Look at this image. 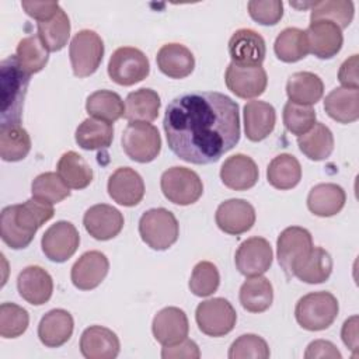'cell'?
<instances>
[{
	"label": "cell",
	"instance_id": "cell-39",
	"mask_svg": "<svg viewBox=\"0 0 359 359\" xmlns=\"http://www.w3.org/2000/svg\"><path fill=\"white\" fill-rule=\"evenodd\" d=\"M36 28L38 36L49 52H57L65 48L70 36V20L62 7L52 18L36 22Z\"/></svg>",
	"mask_w": 359,
	"mask_h": 359
},
{
	"label": "cell",
	"instance_id": "cell-7",
	"mask_svg": "<svg viewBox=\"0 0 359 359\" xmlns=\"http://www.w3.org/2000/svg\"><path fill=\"white\" fill-rule=\"evenodd\" d=\"M104 56V42L91 29L79 31L69 46V57L76 77H88L97 72Z\"/></svg>",
	"mask_w": 359,
	"mask_h": 359
},
{
	"label": "cell",
	"instance_id": "cell-50",
	"mask_svg": "<svg viewBox=\"0 0 359 359\" xmlns=\"http://www.w3.org/2000/svg\"><path fill=\"white\" fill-rule=\"evenodd\" d=\"M161 358L164 359H178V358H185V359H198L201 358V351L196 342L192 339H182L178 344L163 346L161 351Z\"/></svg>",
	"mask_w": 359,
	"mask_h": 359
},
{
	"label": "cell",
	"instance_id": "cell-48",
	"mask_svg": "<svg viewBox=\"0 0 359 359\" xmlns=\"http://www.w3.org/2000/svg\"><path fill=\"white\" fill-rule=\"evenodd\" d=\"M269 355L266 341L255 334L240 335L229 349V359H268Z\"/></svg>",
	"mask_w": 359,
	"mask_h": 359
},
{
	"label": "cell",
	"instance_id": "cell-13",
	"mask_svg": "<svg viewBox=\"0 0 359 359\" xmlns=\"http://www.w3.org/2000/svg\"><path fill=\"white\" fill-rule=\"evenodd\" d=\"M272 247L264 237H250L244 240L236 251V268L244 276H258L265 273L272 265Z\"/></svg>",
	"mask_w": 359,
	"mask_h": 359
},
{
	"label": "cell",
	"instance_id": "cell-20",
	"mask_svg": "<svg viewBox=\"0 0 359 359\" xmlns=\"http://www.w3.org/2000/svg\"><path fill=\"white\" fill-rule=\"evenodd\" d=\"M109 261L101 251L84 252L72 266V283L80 290L95 289L105 279Z\"/></svg>",
	"mask_w": 359,
	"mask_h": 359
},
{
	"label": "cell",
	"instance_id": "cell-23",
	"mask_svg": "<svg viewBox=\"0 0 359 359\" xmlns=\"http://www.w3.org/2000/svg\"><path fill=\"white\" fill-rule=\"evenodd\" d=\"M119 338L102 325L86 328L80 337V352L87 359H114L119 353Z\"/></svg>",
	"mask_w": 359,
	"mask_h": 359
},
{
	"label": "cell",
	"instance_id": "cell-34",
	"mask_svg": "<svg viewBox=\"0 0 359 359\" xmlns=\"http://www.w3.org/2000/svg\"><path fill=\"white\" fill-rule=\"evenodd\" d=\"M332 272V258L321 247H313L309 255L294 268L293 276L314 285L325 282Z\"/></svg>",
	"mask_w": 359,
	"mask_h": 359
},
{
	"label": "cell",
	"instance_id": "cell-6",
	"mask_svg": "<svg viewBox=\"0 0 359 359\" xmlns=\"http://www.w3.org/2000/svg\"><path fill=\"white\" fill-rule=\"evenodd\" d=\"M122 149L137 163L153 161L161 150V137L157 128L149 122H130L122 133Z\"/></svg>",
	"mask_w": 359,
	"mask_h": 359
},
{
	"label": "cell",
	"instance_id": "cell-35",
	"mask_svg": "<svg viewBox=\"0 0 359 359\" xmlns=\"http://www.w3.org/2000/svg\"><path fill=\"white\" fill-rule=\"evenodd\" d=\"M300 151L313 161H321L331 156L334 150V136L328 126L318 122L302 136H297Z\"/></svg>",
	"mask_w": 359,
	"mask_h": 359
},
{
	"label": "cell",
	"instance_id": "cell-47",
	"mask_svg": "<svg viewBox=\"0 0 359 359\" xmlns=\"http://www.w3.org/2000/svg\"><path fill=\"white\" fill-rule=\"evenodd\" d=\"M283 123L292 135L302 136L314 126L316 111L309 105L287 101L283 107Z\"/></svg>",
	"mask_w": 359,
	"mask_h": 359
},
{
	"label": "cell",
	"instance_id": "cell-53",
	"mask_svg": "<svg viewBox=\"0 0 359 359\" xmlns=\"http://www.w3.org/2000/svg\"><path fill=\"white\" fill-rule=\"evenodd\" d=\"M338 80L345 88H358V55H352L348 57L339 67Z\"/></svg>",
	"mask_w": 359,
	"mask_h": 359
},
{
	"label": "cell",
	"instance_id": "cell-5",
	"mask_svg": "<svg viewBox=\"0 0 359 359\" xmlns=\"http://www.w3.org/2000/svg\"><path fill=\"white\" fill-rule=\"evenodd\" d=\"M139 234L150 248L164 251L178 240L180 226L174 213L164 208H154L140 216Z\"/></svg>",
	"mask_w": 359,
	"mask_h": 359
},
{
	"label": "cell",
	"instance_id": "cell-27",
	"mask_svg": "<svg viewBox=\"0 0 359 359\" xmlns=\"http://www.w3.org/2000/svg\"><path fill=\"white\" fill-rule=\"evenodd\" d=\"M160 72L171 79H184L194 72L195 57L192 52L181 43L163 45L156 56Z\"/></svg>",
	"mask_w": 359,
	"mask_h": 359
},
{
	"label": "cell",
	"instance_id": "cell-28",
	"mask_svg": "<svg viewBox=\"0 0 359 359\" xmlns=\"http://www.w3.org/2000/svg\"><path fill=\"white\" fill-rule=\"evenodd\" d=\"M346 202V194L342 187L324 182L314 185L307 196L309 210L320 217H330L342 210Z\"/></svg>",
	"mask_w": 359,
	"mask_h": 359
},
{
	"label": "cell",
	"instance_id": "cell-46",
	"mask_svg": "<svg viewBox=\"0 0 359 359\" xmlns=\"http://www.w3.org/2000/svg\"><path fill=\"white\" fill-rule=\"evenodd\" d=\"M28 324V311L21 306L15 303H3L0 306V335L3 338H17L22 335Z\"/></svg>",
	"mask_w": 359,
	"mask_h": 359
},
{
	"label": "cell",
	"instance_id": "cell-26",
	"mask_svg": "<svg viewBox=\"0 0 359 359\" xmlns=\"http://www.w3.org/2000/svg\"><path fill=\"white\" fill-rule=\"evenodd\" d=\"M243 114L244 132L248 140L261 142L272 133L276 123V112L269 102L248 101Z\"/></svg>",
	"mask_w": 359,
	"mask_h": 359
},
{
	"label": "cell",
	"instance_id": "cell-42",
	"mask_svg": "<svg viewBox=\"0 0 359 359\" xmlns=\"http://www.w3.org/2000/svg\"><path fill=\"white\" fill-rule=\"evenodd\" d=\"M31 150V137L21 126H0V156L4 161H20Z\"/></svg>",
	"mask_w": 359,
	"mask_h": 359
},
{
	"label": "cell",
	"instance_id": "cell-33",
	"mask_svg": "<svg viewBox=\"0 0 359 359\" xmlns=\"http://www.w3.org/2000/svg\"><path fill=\"white\" fill-rule=\"evenodd\" d=\"M268 182L280 191L294 188L302 180V165L299 160L287 153L272 158L266 168Z\"/></svg>",
	"mask_w": 359,
	"mask_h": 359
},
{
	"label": "cell",
	"instance_id": "cell-1",
	"mask_svg": "<svg viewBox=\"0 0 359 359\" xmlns=\"http://www.w3.org/2000/svg\"><path fill=\"white\" fill-rule=\"evenodd\" d=\"M163 128L177 157L212 164L240 140L238 104L216 91L187 93L167 105Z\"/></svg>",
	"mask_w": 359,
	"mask_h": 359
},
{
	"label": "cell",
	"instance_id": "cell-2",
	"mask_svg": "<svg viewBox=\"0 0 359 359\" xmlns=\"http://www.w3.org/2000/svg\"><path fill=\"white\" fill-rule=\"evenodd\" d=\"M55 215L53 206L31 198L18 205L6 206L0 213V236L6 245L22 250L31 244L36 230Z\"/></svg>",
	"mask_w": 359,
	"mask_h": 359
},
{
	"label": "cell",
	"instance_id": "cell-16",
	"mask_svg": "<svg viewBox=\"0 0 359 359\" xmlns=\"http://www.w3.org/2000/svg\"><path fill=\"white\" fill-rule=\"evenodd\" d=\"M217 227L231 236L248 231L255 223V209L244 199H227L222 202L215 215Z\"/></svg>",
	"mask_w": 359,
	"mask_h": 359
},
{
	"label": "cell",
	"instance_id": "cell-9",
	"mask_svg": "<svg viewBox=\"0 0 359 359\" xmlns=\"http://www.w3.org/2000/svg\"><path fill=\"white\" fill-rule=\"evenodd\" d=\"M150 63L147 56L137 48H118L109 57L108 76L119 86H133L149 76Z\"/></svg>",
	"mask_w": 359,
	"mask_h": 359
},
{
	"label": "cell",
	"instance_id": "cell-21",
	"mask_svg": "<svg viewBox=\"0 0 359 359\" xmlns=\"http://www.w3.org/2000/svg\"><path fill=\"white\" fill-rule=\"evenodd\" d=\"M151 331L156 341L163 346L178 344L188 337V317L178 307H164L154 316Z\"/></svg>",
	"mask_w": 359,
	"mask_h": 359
},
{
	"label": "cell",
	"instance_id": "cell-41",
	"mask_svg": "<svg viewBox=\"0 0 359 359\" xmlns=\"http://www.w3.org/2000/svg\"><path fill=\"white\" fill-rule=\"evenodd\" d=\"M48 49L42 43L41 38L38 35H29L22 38L15 50V59L20 65V67L28 74H35L41 72L49 59Z\"/></svg>",
	"mask_w": 359,
	"mask_h": 359
},
{
	"label": "cell",
	"instance_id": "cell-14",
	"mask_svg": "<svg viewBox=\"0 0 359 359\" xmlns=\"http://www.w3.org/2000/svg\"><path fill=\"white\" fill-rule=\"evenodd\" d=\"M227 88L240 98H255L264 94L268 86V76L262 66H237L233 62L224 73Z\"/></svg>",
	"mask_w": 359,
	"mask_h": 359
},
{
	"label": "cell",
	"instance_id": "cell-18",
	"mask_svg": "<svg viewBox=\"0 0 359 359\" xmlns=\"http://www.w3.org/2000/svg\"><path fill=\"white\" fill-rule=\"evenodd\" d=\"M83 224L93 238L107 241L121 233L123 229V216L111 205L97 203L86 210Z\"/></svg>",
	"mask_w": 359,
	"mask_h": 359
},
{
	"label": "cell",
	"instance_id": "cell-11",
	"mask_svg": "<svg viewBox=\"0 0 359 359\" xmlns=\"http://www.w3.org/2000/svg\"><path fill=\"white\" fill-rule=\"evenodd\" d=\"M278 261L287 276H293L294 268L309 255L313 238L307 229L299 226L286 227L276 241Z\"/></svg>",
	"mask_w": 359,
	"mask_h": 359
},
{
	"label": "cell",
	"instance_id": "cell-15",
	"mask_svg": "<svg viewBox=\"0 0 359 359\" xmlns=\"http://www.w3.org/2000/svg\"><path fill=\"white\" fill-rule=\"evenodd\" d=\"M229 55L237 66H261L266 55L265 41L254 29H237L229 39Z\"/></svg>",
	"mask_w": 359,
	"mask_h": 359
},
{
	"label": "cell",
	"instance_id": "cell-31",
	"mask_svg": "<svg viewBox=\"0 0 359 359\" xmlns=\"http://www.w3.org/2000/svg\"><path fill=\"white\" fill-rule=\"evenodd\" d=\"M161 101L151 88H139L128 94L123 118L129 122H151L158 116Z\"/></svg>",
	"mask_w": 359,
	"mask_h": 359
},
{
	"label": "cell",
	"instance_id": "cell-10",
	"mask_svg": "<svg viewBox=\"0 0 359 359\" xmlns=\"http://www.w3.org/2000/svg\"><path fill=\"white\" fill-rule=\"evenodd\" d=\"M198 328L209 337H223L233 331L237 313L231 303L223 297H215L198 304L195 311Z\"/></svg>",
	"mask_w": 359,
	"mask_h": 359
},
{
	"label": "cell",
	"instance_id": "cell-54",
	"mask_svg": "<svg viewBox=\"0 0 359 359\" xmlns=\"http://www.w3.org/2000/svg\"><path fill=\"white\" fill-rule=\"evenodd\" d=\"M341 338L351 351L355 352L358 349V316H352L344 323Z\"/></svg>",
	"mask_w": 359,
	"mask_h": 359
},
{
	"label": "cell",
	"instance_id": "cell-40",
	"mask_svg": "<svg viewBox=\"0 0 359 359\" xmlns=\"http://www.w3.org/2000/svg\"><path fill=\"white\" fill-rule=\"evenodd\" d=\"M275 55L285 63H294L304 59L309 53L306 32L300 28H285L275 39Z\"/></svg>",
	"mask_w": 359,
	"mask_h": 359
},
{
	"label": "cell",
	"instance_id": "cell-32",
	"mask_svg": "<svg viewBox=\"0 0 359 359\" xmlns=\"http://www.w3.org/2000/svg\"><path fill=\"white\" fill-rule=\"evenodd\" d=\"M238 299L244 310L250 313H262L272 304V285L266 278L261 275L251 276L241 285Z\"/></svg>",
	"mask_w": 359,
	"mask_h": 359
},
{
	"label": "cell",
	"instance_id": "cell-24",
	"mask_svg": "<svg viewBox=\"0 0 359 359\" xmlns=\"http://www.w3.org/2000/svg\"><path fill=\"white\" fill-rule=\"evenodd\" d=\"M259 177L255 161L245 154H234L224 160L220 168L222 182L234 191H247L252 188Z\"/></svg>",
	"mask_w": 359,
	"mask_h": 359
},
{
	"label": "cell",
	"instance_id": "cell-22",
	"mask_svg": "<svg viewBox=\"0 0 359 359\" xmlns=\"http://www.w3.org/2000/svg\"><path fill=\"white\" fill-rule=\"evenodd\" d=\"M17 289L20 296L32 306L45 304L53 292L52 276L38 265L24 268L17 278Z\"/></svg>",
	"mask_w": 359,
	"mask_h": 359
},
{
	"label": "cell",
	"instance_id": "cell-4",
	"mask_svg": "<svg viewBox=\"0 0 359 359\" xmlns=\"http://www.w3.org/2000/svg\"><path fill=\"white\" fill-rule=\"evenodd\" d=\"M339 311L337 297L330 292H311L299 299L294 317L299 325L307 331L328 328Z\"/></svg>",
	"mask_w": 359,
	"mask_h": 359
},
{
	"label": "cell",
	"instance_id": "cell-19",
	"mask_svg": "<svg viewBox=\"0 0 359 359\" xmlns=\"http://www.w3.org/2000/svg\"><path fill=\"white\" fill-rule=\"evenodd\" d=\"M108 195L118 205L136 206L144 196V182L137 171L130 167L116 168L108 178Z\"/></svg>",
	"mask_w": 359,
	"mask_h": 359
},
{
	"label": "cell",
	"instance_id": "cell-36",
	"mask_svg": "<svg viewBox=\"0 0 359 359\" xmlns=\"http://www.w3.org/2000/svg\"><path fill=\"white\" fill-rule=\"evenodd\" d=\"M56 171L63 182L73 189H84L93 181V170L87 161L76 151L70 150L62 154Z\"/></svg>",
	"mask_w": 359,
	"mask_h": 359
},
{
	"label": "cell",
	"instance_id": "cell-51",
	"mask_svg": "<svg viewBox=\"0 0 359 359\" xmlns=\"http://www.w3.org/2000/svg\"><path fill=\"white\" fill-rule=\"evenodd\" d=\"M21 7L38 22L52 18L60 8L57 1H21Z\"/></svg>",
	"mask_w": 359,
	"mask_h": 359
},
{
	"label": "cell",
	"instance_id": "cell-8",
	"mask_svg": "<svg viewBox=\"0 0 359 359\" xmlns=\"http://www.w3.org/2000/svg\"><path fill=\"white\" fill-rule=\"evenodd\" d=\"M163 195L172 203L187 206L195 203L203 194V184L199 175L187 167H171L160 180Z\"/></svg>",
	"mask_w": 359,
	"mask_h": 359
},
{
	"label": "cell",
	"instance_id": "cell-43",
	"mask_svg": "<svg viewBox=\"0 0 359 359\" xmlns=\"http://www.w3.org/2000/svg\"><path fill=\"white\" fill-rule=\"evenodd\" d=\"M353 13V3L349 0L314 1L311 6L310 21L325 20L337 24L341 29H344L352 22Z\"/></svg>",
	"mask_w": 359,
	"mask_h": 359
},
{
	"label": "cell",
	"instance_id": "cell-38",
	"mask_svg": "<svg viewBox=\"0 0 359 359\" xmlns=\"http://www.w3.org/2000/svg\"><path fill=\"white\" fill-rule=\"evenodd\" d=\"M76 143L84 150H98L111 146L114 139L112 123L95 118L84 119L76 129Z\"/></svg>",
	"mask_w": 359,
	"mask_h": 359
},
{
	"label": "cell",
	"instance_id": "cell-37",
	"mask_svg": "<svg viewBox=\"0 0 359 359\" xmlns=\"http://www.w3.org/2000/svg\"><path fill=\"white\" fill-rule=\"evenodd\" d=\"M86 111L91 118L112 123L125 115V104L119 94L98 90L87 97Z\"/></svg>",
	"mask_w": 359,
	"mask_h": 359
},
{
	"label": "cell",
	"instance_id": "cell-44",
	"mask_svg": "<svg viewBox=\"0 0 359 359\" xmlns=\"http://www.w3.org/2000/svg\"><path fill=\"white\" fill-rule=\"evenodd\" d=\"M31 194L32 198L53 205L66 199L70 195V188L63 182L59 174L48 171L34 178Z\"/></svg>",
	"mask_w": 359,
	"mask_h": 359
},
{
	"label": "cell",
	"instance_id": "cell-29",
	"mask_svg": "<svg viewBox=\"0 0 359 359\" xmlns=\"http://www.w3.org/2000/svg\"><path fill=\"white\" fill-rule=\"evenodd\" d=\"M324 109L339 123H351L359 118V90L337 87L327 94Z\"/></svg>",
	"mask_w": 359,
	"mask_h": 359
},
{
	"label": "cell",
	"instance_id": "cell-49",
	"mask_svg": "<svg viewBox=\"0 0 359 359\" xmlns=\"http://www.w3.org/2000/svg\"><path fill=\"white\" fill-rule=\"evenodd\" d=\"M247 7L250 17L261 25H275L283 17V3L280 0H251Z\"/></svg>",
	"mask_w": 359,
	"mask_h": 359
},
{
	"label": "cell",
	"instance_id": "cell-52",
	"mask_svg": "<svg viewBox=\"0 0 359 359\" xmlns=\"http://www.w3.org/2000/svg\"><path fill=\"white\" fill-rule=\"evenodd\" d=\"M306 359H316V358H331V359H341L342 355L337 349V346L325 339H317L309 344L306 352Z\"/></svg>",
	"mask_w": 359,
	"mask_h": 359
},
{
	"label": "cell",
	"instance_id": "cell-25",
	"mask_svg": "<svg viewBox=\"0 0 359 359\" xmlns=\"http://www.w3.org/2000/svg\"><path fill=\"white\" fill-rule=\"evenodd\" d=\"M74 328L73 317L63 309L48 311L38 324L39 341L48 348H59L66 344Z\"/></svg>",
	"mask_w": 359,
	"mask_h": 359
},
{
	"label": "cell",
	"instance_id": "cell-45",
	"mask_svg": "<svg viewBox=\"0 0 359 359\" xmlns=\"http://www.w3.org/2000/svg\"><path fill=\"white\" fill-rule=\"evenodd\" d=\"M220 283L217 266L210 261L198 262L191 273L189 289L198 297H208L213 294Z\"/></svg>",
	"mask_w": 359,
	"mask_h": 359
},
{
	"label": "cell",
	"instance_id": "cell-12",
	"mask_svg": "<svg viewBox=\"0 0 359 359\" xmlns=\"http://www.w3.org/2000/svg\"><path fill=\"white\" fill-rule=\"evenodd\" d=\"M80 244V234L74 224L59 220L42 236L41 247L45 257L53 262H65L73 257Z\"/></svg>",
	"mask_w": 359,
	"mask_h": 359
},
{
	"label": "cell",
	"instance_id": "cell-17",
	"mask_svg": "<svg viewBox=\"0 0 359 359\" xmlns=\"http://www.w3.org/2000/svg\"><path fill=\"white\" fill-rule=\"evenodd\" d=\"M304 32L309 45V52L317 56L318 59H331L342 48V29L331 21H310Z\"/></svg>",
	"mask_w": 359,
	"mask_h": 359
},
{
	"label": "cell",
	"instance_id": "cell-30",
	"mask_svg": "<svg viewBox=\"0 0 359 359\" xmlns=\"http://www.w3.org/2000/svg\"><path fill=\"white\" fill-rule=\"evenodd\" d=\"M286 94L290 102L311 107L323 98L324 83L311 72H297L287 79Z\"/></svg>",
	"mask_w": 359,
	"mask_h": 359
},
{
	"label": "cell",
	"instance_id": "cell-3",
	"mask_svg": "<svg viewBox=\"0 0 359 359\" xmlns=\"http://www.w3.org/2000/svg\"><path fill=\"white\" fill-rule=\"evenodd\" d=\"M29 84V76L20 67L15 55L0 63V126H15L21 123L24 100Z\"/></svg>",
	"mask_w": 359,
	"mask_h": 359
}]
</instances>
